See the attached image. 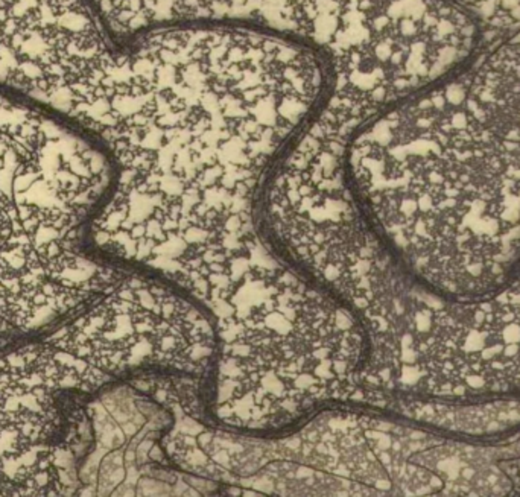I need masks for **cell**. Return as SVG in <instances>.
I'll return each mask as SVG.
<instances>
[{"instance_id": "cell-2", "label": "cell", "mask_w": 520, "mask_h": 497, "mask_svg": "<svg viewBox=\"0 0 520 497\" xmlns=\"http://www.w3.org/2000/svg\"><path fill=\"white\" fill-rule=\"evenodd\" d=\"M464 99L496 136L520 144V43L493 54L476 70L461 74Z\"/></svg>"}, {"instance_id": "cell-4", "label": "cell", "mask_w": 520, "mask_h": 497, "mask_svg": "<svg viewBox=\"0 0 520 497\" xmlns=\"http://www.w3.org/2000/svg\"><path fill=\"white\" fill-rule=\"evenodd\" d=\"M508 287H511V290H513V292H516V293H520V271H519V274L516 276L514 282L510 284Z\"/></svg>"}, {"instance_id": "cell-3", "label": "cell", "mask_w": 520, "mask_h": 497, "mask_svg": "<svg viewBox=\"0 0 520 497\" xmlns=\"http://www.w3.org/2000/svg\"><path fill=\"white\" fill-rule=\"evenodd\" d=\"M510 293L520 300L519 293ZM504 304L482 315L481 356L493 383L520 394V301Z\"/></svg>"}, {"instance_id": "cell-1", "label": "cell", "mask_w": 520, "mask_h": 497, "mask_svg": "<svg viewBox=\"0 0 520 497\" xmlns=\"http://www.w3.org/2000/svg\"><path fill=\"white\" fill-rule=\"evenodd\" d=\"M391 142L352 175L394 266L438 295L482 298L520 271V144L467 107L461 76L397 114Z\"/></svg>"}]
</instances>
